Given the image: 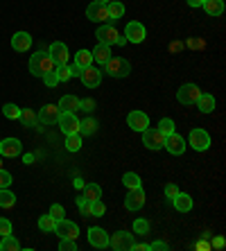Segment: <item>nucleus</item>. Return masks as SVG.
Here are the masks:
<instances>
[{
	"instance_id": "obj_8",
	"label": "nucleus",
	"mask_w": 226,
	"mask_h": 251,
	"mask_svg": "<svg viewBox=\"0 0 226 251\" xmlns=\"http://www.w3.org/2000/svg\"><path fill=\"white\" fill-rule=\"evenodd\" d=\"M190 147L197 152H206L210 147V134L206 129H192L190 131Z\"/></svg>"
},
{
	"instance_id": "obj_31",
	"label": "nucleus",
	"mask_w": 226,
	"mask_h": 251,
	"mask_svg": "<svg viewBox=\"0 0 226 251\" xmlns=\"http://www.w3.org/2000/svg\"><path fill=\"white\" fill-rule=\"evenodd\" d=\"M54 226H57V220H54L50 213L39 217V228L41 231H46V233H54Z\"/></svg>"
},
{
	"instance_id": "obj_37",
	"label": "nucleus",
	"mask_w": 226,
	"mask_h": 251,
	"mask_svg": "<svg viewBox=\"0 0 226 251\" xmlns=\"http://www.w3.org/2000/svg\"><path fill=\"white\" fill-rule=\"evenodd\" d=\"M2 116L9 118V120H18V118H21V109H18L16 104H12V102H7V104L2 106Z\"/></svg>"
},
{
	"instance_id": "obj_42",
	"label": "nucleus",
	"mask_w": 226,
	"mask_h": 251,
	"mask_svg": "<svg viewBox=\"0 0 226 251\" xmlns=\"http://www.w3.org/2000/svg\"><path fill=\"white\" fill-rule=\"evenodd\" d=\"M77 208H79V213H81L84 217H91V204H88L84 197L77 199Z\"/></svg>"
},
{
	"instance_id": "obj_17",
	"label": "nucleus",
	"mask_w": 226,
	"mask_h": 251,
	"mask_svg": "<svg viewBox=\"0 0 226 251\" xmlns=\"http://www.w3.org/2000/svg\"><path fill=\"white\" fill-rule=\"evenodd\" d=\"M127 125L133 129V131H145V129L150 127V118H147V113H143V111H131L127 116Z\"/></svg>"
},
{
	"instance_id": "obj_5",
	"label": "nucleus",
	"mask_w": 226,
	"mask_h": 251,
	"mask_svg": "<svg viewBox=\"0 0 226 251\" xmlns=\"http://www.w3.org/2000/svg\"><path fill=\"white\" fill-rule=\"evenodd\" d=\"M163 147L168 150L170 154H174V156H181V154L186 152V140H183V136H179L176 131H172V134L165 136V140H163Z\"/></svg>"
},
{
	"instance_id": "obj_44",
	"label": "nucleus",
	"mask_w": 226,
	"mask_h": 251,
	"mask_svg": "<svg viewBox=\"0 0 226 251\" xmlns=\"http://www.w3.org/2000/svg\"><path fill=\"white\" fill-rule=\"evenodd\" d=\"M12 175H9V172H7V170H2L0 168V188H9L12 186Z\"/></svg>"
},
{
	"instance_id": "obj_33",
	"label": "nucleus",
	"mask_w": 226,
	"mask_h": 251,
	"mask_svg": "<svg viewBox=\"0 0 226 251\" xmlns=\"http://www.w3.org/2000/svg\"><path fill=\"white\" fill-rule=\"evenodd\" d=\"M21 245H18V240L14 238L12 233L9 235H2V242H0V251H18Z\"/></svg>"
},
{
	"instance_id": "obj_12",
	"label": "nucleus",
	"mask_w": 226,
	"mask_h": 251,
	"mask_svg": "<svg viewBox=\"0 0 226 251\" xmlns=\"http://www.w3.org/2000/svg\"><path fill=\"white\" fill-rule=\"evenodd\" d=\"M88 242H91V247H95V249H106V247H109V233L100 226H91L88 228Z\"/></svg>"
},
{
	"instance_id": "obj_13",
	"label": "nucleus",
	"mask_w": 226,
	"mask_h": 251,
	"mask_svg": "<svg viewBox=\"0 0 226 251\" xmlns=\"http://www.w3.org/2000/svg\"><path fill=\"white\" fill-rule=\"evenodd\" d=\"M125 36H127L129 43H143L145 41V27L138 23V21H131V23H127V27H125Z\"/></svg>"
},
{
	"instance_id": "obj_29",
	"label": "nucleus",
	"mask_w": 226,
	"mask_h": 251,
	"mask_svg": "<svg viewBox=\"0 0 226 251\" xmlns=\"http://www.w3.org/2000/svg\"><path fill=\"white\" fill-rule=\"evenodd\" d=\"M98 131V120L95 118H84L79 120V136H93Z\"/></svg>"
},
{
	"instance_id": "obj_51",
	"label": "nucleus",
	"mask_w": 226,
	"mask_h": 251,
	"mask_svg": "<svg viewBox=\"0 0 226 251\" xmlns=\"http://www.w3.org/2000/svg\"><path fill=\"white\" fill-rule=\"evenodd\" d=\"M131 249H136V251H150V245H136V242H133Z\"/></svg>"
},
{
	"instance_id": "obj_27",
	"label": "nucleus",
	"mask_w": 226,
	"mask_h": 251,
	"mask_svg": "<svg viewBox=\"0 0 226 251\" xmlns=\"http://www.w3.org/2000/svg\"><path fill=\"white\" fill-rule=\"evenodd\" d=\"M106 9H109V23L113 25L118 21V18L125 16V5L122 2H118V0H111L109 5H106Z\"/></svg>"
},
{
	"instance_id": "obj_23",
	"label": "nucleus",
	"mask_w": 226,
	"mask_h": 251,
	"mask_svg": "<svg viewBox=\"0 0 226 251\" xmlns=\"http://www.w3.org/2000/svg\"><path fill=\"white\" fill-rule=\"evenodd\" d=\"M201 7L208 16H222L224 14V0H203Z\"/></svg>"
},
{
	"instance_id": "obj_49",
	"label": "nucleus",
	"mask_w": 226,
	"mask_h": 251,
	"mask_svg": "<svg viewBox=\"0 0 226 251\" xmlns=\"http://www.w3.org/2000/svg\"><path fill=\"white\" fill-rule=\"evenodd\" d=\"M158 249H163V251L170 249L168 242H161V240H156V242H151V245H150V251H158Z\"/></svg>"
},
{
	"instance_id": "obj_3",
	"label": "nucleus",
	"mask_w": 226,
	"mask_h": 251,
	"mask_svg": "<svg viewBox=\"0 0 226 251\" xmlns=\"http://www.w3.org/2000/svg\"><path fill=\"white\" fill-rule=\"evenodd\" d=\"M199 95H201V91H199L197 84H183V86L176 91V100H179V104H183V106L195 104L199 100Z\"/></svg>"
},
{
	"instance_id": "obj_30",
	"label": "nucleus",
	"mask_w": 226,
	"mask_h": 251,
	"mask_svg": "<svg viewBox=\"0 0 226 251\" xmlns=\"http://www.w3.org/2000/svg\"><path fill=\"white\" fill-rule=\"evenodd\" d=\"M16 204V195L7 188H0V208H14Z\"/></svg>"
},
{
	"instance_id": "obj_4",
	"label": "nucleus",
	"mask_w": 226,
	"mask_h": 251,
	"mask_svg": "<svg viewBox=\"0 0 226 251\" xmlns=\"http://www.w3.org/2000/svg\"><path fill=\"white\" fill-rule=\"evenodd\" d=\"M86 16L88 21H93V23H109V9H106V2L102 0H93L91 5L86 7Z\"/></svg>"
},
{
	"instance_id": "obj_9",
	"label": "nucleus",
	"mask_w": 226,
	"mask_h": 251,
	"mask_svg": "<svg viewBox=\"0 0 226 251\" xmlns=\"http://www.w3.org/2000/svg\"><path fill=\"white\" fill-rule=\"evenodd\" d=\"M54 233H57L59 238L77 240V235H79V226H77L75 222H68L66 217H61V220H57V226H54Z\"/></svg>"
},
{
	"instance_id": "obj_20",
	"label": "nucleus",
	"mask_w": 226,
	"mask_h": 251,
	"mask_svg": "<svg viewBox=\"0 0 226 251\" xmlns=\"http://www.w3.org/2000/svg\"><path fill=\"white\" fill-rule=\"evenodd\" d=\"M12 48L16 52H27L29 48H32V36L27 32H16L12 36Z\"/></svg>"
},
{
	"instance_id": "obj_21",
	"label": "nucleus",
	"mask_w": 226,
	"mask_h": 251,
	"mask_svg": "<svg viewBox=\"0 0 226 251\" xmlns=\"http://www.w3.org/2000/svg\"><path fill=\"white\" fill-rule=\"evenodd\" d=\"M57 106L61 113H75V111H79V98H75V95H64V98L59 100Z\"/></svg>"
},
{
	"instance_id": "obj_40",
	"label": "nucleus",
	"mask_w": 226,
	"mask_h": 251,
	"mask_svg": "<svg viewBox=\"0 0 226 251\" xmlns=\"http://www.w3.org/2000/svg\"><path fill=\"white\" fill-rule=\"evenodd\" d=\"M158 129H161L163 136L172 134V131H174V120H172V118H163L161 123H158Z\"/></svg>"
},
{
	"instance_id": "obj_35",
	"label": "nucleus",
	"mask_w": 226,
	"mask_h": 251,
	"mask_svg": "<svg viewBox=\"0 0 226 251\" xmlns=\"http://www.w3.org/2000/svg\"><path fill=\"white\" fill-rule=\"evenodd\" d=\"M122 183H125L129 190H133V188H143V183H140V176L136 175V172H127V175L122 176Z\"/></svg>"
},
{
	"instance_id": "obj_18",
	"label": "nucleus",
	"mask_w": 226,
	"mask_h": 251,
	"mask_svg": "<svg viewBox=\"0 0 226 251\" xmlns=\"http://www.w3.org/2000/svg\"><path fill=\"white\" fill-rule=\"evenodd\" d=\"M68 46L61 41H54L52 46H50V57L54 59V64L61 66V64H68Z\"/></svg>"
},
{
	"instance_id": "obj_53",
	"label": "nucleus",
	"mask_w": 226,
	"mask_h": 251,
	"mask_svg": "<svg viewBox=\"0 0 226 251\" xmlns=\"http://www.w3.org/2000/svg\"><path fill=\"white\" fill-rule=\"evenodd\" d=\"M201 2L203 0H188V5L190 7H201Z\"/></svg>"
},
{
	"instance_id": "obj_15",
	"label": "nucleus",
	"mask_w": 226,
	"mask_h": 251,
	"mask_svg": "<svg viewBox=\"0 0 226 251\" xmlns=\"http://www.w3.org/2000/svg\"><path fill=\"white\" fill-rule=\"evenodd\" d=\"M23 152V145L18 138H5L0 140V156H7V158H14L18 154Z\"/></svg>"
},
{
	"instance_id": "obj_2",
	"label": "nucleus",
	"mask_w": 226,
	"mask_h": 251,
	"mask_svg": "<svg viewBox=\"0 0 226 251\" xmlns=\"http://www.w3.org/2000/svg\"><path fill=\"white\" fill-rule=\"evenodd\" d=\"M104 73L109 77H116V79H120V77H127L129 73H131V64H129L127 59H122V57H111L109 61H106L104 66Z\"/></svg>"
},
{
	"instance_id": "obj_32",
	"label": "nucleus",
	"mask_w": 226,
	"mask_h": 251,
	"mask_svg": "<svg viewBox=\"0 0 226 251\" xmlns=\"http://www.w3.org/2000/svg\"><path fill=\"white\" fill-rule=\"evenodd\" d=\"M18 120L23 123V127L29 129V127H34L39 118H36V113L32 111V109H21V118H18Z\"/></svg>"
},
{
	"instance_id": "obj_22",
	"label": "nucleus",
	"mask_w": 226,
	"mask_h": 251,
	"mask_svg": "<svg viewBox=\"0 0 226 251\" xmlns=\"http://www.w3.org/2000/svg\"><path fill=\"white\" fill-rule=\"evenodd\" d=\"M172 206L179 210V213H188V210H192V197L186 193H176L172 197Z\"/></svg>"
},
{
	"instance_id": "obj_26",
	"label": "nucleus",
	"mask_w": 226,
	"mask_h": 251,
	"mask_svg": "<svg viewBox=\"0 0 226 251\" xmlns=\"http://www.w3.org/2000/svg\"><path fill=\"white\" fill-rule=\"evenodd\" d=\"M81 190H84V195H81V197L86 199L88 204H91V201H98V199H102V188H100L98 183H86V186L81 188Z\"/></svg>"
},
{
	"instance_id": "obj_16",
	"label": "nucleus",
	"mask_w": 226,
	"mask_h": 251,
	"mask_svg": "<svg viewBox=\"0 0 226 251\" xmlns=\"http://www.w3.org/2000/svg\"><path fill=\"white\" fill-rule=\"evenodd\" d=\"M145 206V193H143V188H133L129 190L127 199H125V208L127 210H140Z\"/></svg>"
},
{
	"instance_id": "obj_6",
	"label": "nucleus",
	"mask_w": 226,
	"mask_h": 251,
	"mask_svg": "<svg viewBox=\"0 0 226 251\" xmlns=\"http://www.w3.org/2000/svg\"><path fill=\"white\" fill-rule=\"evenodd\" d=\"M133 245V233L129 231H116L113 235H109V247H113L116 251H127Z\"/></svg>"
},
{
	"instance_id": "obj_52",
	"label": "nucleus",
	"mask_w": 226,
	"mask_h": 251,
	"mask_svg": "<svg viewBox=\"0 0 226 251\" xmlns=\"http://www.w3.org/2000/svg\"><path fill=\"white\" fill-rule=\"evenodd\" d=\"M23 163H27V165L34 163V154H25V156H23Z\"/></svg>"
},
{
	"instance_id": "obj_7",
	"label": "nucleus",
	"mask_w": 226,
	"mask_h": 251,
	"mask_svg": "<svg viewBox=\"0 0 226 251\" xmlns=\"http://www.w3.org/2000/svg\"><path fill=\"white\" fill-rule=\"evenodd\" d=\"M95 39H98L100 43H104V46H118V39H120V32H118L116 27L111 23L102 25V27H98V32H95Z\"/></svg>"
},
{
	"instance_id": "obj_19",
	"label": "nucleus",
	"mask_w": 226,
	"mask_h": 251,
	"mask_svg": "<svg viewBox=\"0 0 226 251\" xmlns=\"http://www.w3.org/2000/svg\"><path fill=\"white\" fill-rule=\"evenodd\" d=\"M59 113H61V111H59L57 104H46L39 111V116H36V118H39V123H43V125H52V123H57V120H59Z\"/></svg>"
},
{
	"instance_id": "obj_54",
	"label": "nucleus",
	"mask_w": 226,
	"mask_h": 251,
	"mask_svg": "<svg viewBox=\"0 0 226 251\" xmlns=\"http://www.w3.org/2000/svg\"><path fill=\"white\" fill-rule=\"evenodd\" d=\"M84 186H86V183L81 181V179H75V188H79V190H81V188H84Z\"/></svg>"
},
{
	"instance_id": "obj_45",
	"label": "nucleus",
	"mask_w": 226,
	"mask_h": 251,
	"mask_svg": "<svg viewBox=\"0 0 226 251\" xmlns=\"http://www.w3.org/2000/svg\"><path fill=\"white\" fill-rule=\"evenodd\" d=\"M50 215L54 217V220H61V217H66V210L61 204H52L50 206Z\"/></svg>"
},
{
	"instance_id": "obj_47",
	"label": "nucleus",
	"mask_w": 226,
	"mask_h": 251,
	"mask_svg": "<svg viewBox=\"0 0 226 251\" xmlns=\"http://www.w3.org/2000/svg\"><path fill=\"white\" fill-rule=\"evenodd\" d=\"M79 109H81V111H93V109H95V100H91V98L79 100Z\"/></svg>"
},
{
	"instance_id": "obj_50",
	"label": "nucleus",
	"mask_w": 226,
	"mask_h": 251,
	"mask_svg": "<svg viewBox=\"0 0 226 251\" xmlns=\"http://www.w3.org/2000/svg\"><path fill=\"white\" fill-rule=\"evenodd\" d=\"M224 245H226V240L222 238V235H217V238H213V247H215V249H224Z\"/></svg>"
},
{
	"instance_id": "obj_55",
	"label": "nucleus",
	"mask_w": 226,
	"mask_h": 251,
	"mask_svg": "<svg viewBox=\"0 0 226 251\" xmlns=\"http://www.w3.org/2000/svg\"><path fill=\"white\" fill-rule=\"evenodd\" d=\"M0 168H2V156H0Z\"/></svg>"
},
{
	"instance_id": "obj_10",
	"label": "nucleus",
	"mask_w": 226,
	"mask_h": 251,
	"mask_svg": "<svg viewBox=\"0 0 226 251\" xmlns=\"http://www.w3.org/2000/svg\"><path fill=\"white\" fill-rule=\"evenodd\" d=\"M59 129L64 131L66 136L68 134H79V118L75 113H59Z\"/></svg>"
},
{
	"instance_id": "obj_34",
	"label": "nucleus",
	"mask_w": 226,
	"mask_h": 251,
	"mask_svg": "<svg viewBox=\"0 0 226 251\" xmlns=\"http://www.w3.org/2000/svg\"><path fill=\"white\" fill-rule=\"evenodd\" d=\"M66 150H68V152H79L81 150V136L79 134H68L66 136Z\"/></svg>"
},
{
	"instance_id": "obj_11",
	"label": "nucleus",
	"mask_w": 226,
	"mask_h": 251,
	"mask_svg": "<svg viewBox=\"0 0 226 251\" xmlns=\"http://www.w3.org/2000/svg\"><path fill=\"white\" fill-rule=\"evenodd\" d=\"M79 79H81V84H84L86 88H98L100 82H102V70L88 66V68L79 70Z\"/></svg>"
},
{
	"instance_id": "obj_36",
	"label": "nucleus",
	"mask_w": 226,
	"mask_h": 251,
	"mask_svg": "<svg viewBox=\"0 0 226 251\" xmlns=\"http://www.w3.org/2000/svg\"><path fill=\"white\" fill-rule=\"evenodd\" d=\"M57 79L59 82H68L70 77H73V66H68V64H61V66H57Z\"/></svg>"
},
{
	"instance_id": "obj_46",
	"label": "nucleus",
	"mask_w": 226,
	"mask_h": 251,
	"mask_svg": "<svg viewBox=\"0 0 226 251\" xmlns=\"http://www.w3.org/2000/svg\"><path fill=\"white\" fill-rule=\"evenodd\" d=\"M14 228H12V222L7 217H0V235H9Z\"/></svg>"
},
{
	"instance_id": "obj_28",
	"label": "nucleus",
	"mask_w": 226,
	"mask_h": 251,
	"mask_svg": "<svg viewBox=\"0 0 226 251\" xmlns=\"http://www.w3.org/2000/svg\"><path fill=\"white\" fill-rule=\"evenodd\" d=\"M75 66L79 70L93 66V52H91V50H79V52L75 54Z\"/></svg>"
},
{
	"instance_id": "obj_24",
	"label": "nucleus",
	"mask_w": 226,
	"mask_h": 251,
	"mask_svg": "<svg viewBox=\"0 0 226 251\" xmlns=\"http://www.w3.org/2000/svg\"><path fill=\"white\" fill-rule=\"evenodd\" d=\"M111 57H113V54H111V46H104V43H98V48L93 50V61H98L100 66H104Z\"/></svg>"
},
{
	"instance_id": "obj_43",
	"label": "nucleus",
	"mask_w": 226,
	"mask_h": 251,
	"mask_svg": "<svg viewBox=\"0 0 226 251\" xmlns=\"http://www.w3.org/2000/svg\"><path fill=\"white\" fill-rule=\"evenodd\" d=\"M57 70V68H54ZM54 70H50V73H46V75H43V82H46V86H57L59 84V79H57V73H54Z\"/></svg>"
},
{
	"instance_id": "obj_38",
	"label": "nucleus",
	"mask_w": 226,
	"mask_h": 251,
	"mask_svg": "<svg viewBox=\"0 0 226 251\" xmlns=\"http://www.w3.org/2000/svg\"><path fill=\"white\" fill-rule=\"evenodd\" d=\"M133 233L147 235L150 233V222H147V220H136V222H133Z\"/></svg>"
},
{
	"instance_id": "obj_56",
	"label": "nucleus",
	"mask_w": 226,
	"mask_h": 251,
	"mask_svg": "<svg viewBox=\"0 0 226 251\" xmlns=\"http://www.w3.org/2000/svg\"><path fill=\"white\" fill-rule=\"evenodd\" d=\"M0 140H2V138H0Z\"/></svg>"
},
{
	"instance_id": "obj_25",
	"label": "nucleus",
	"mask_w": 226,
	"mask_h": 251,
	"mask_svg": "<svg viewBox=\"0 0 226 251\" xmlns=\"http://www.w3.org/2000/svg\"><path fill=\"white\" fill-rule=\"evenodd\" d=\"M195 104H197V109H199L201 113H213V111H215V98H213L210 93H201Z\"/></svg>"
},
{
	"instance_id": "obj_1",
	"label": "nucleus",
	"mask_w": 226,
	"mask_h": 251,
	"mask_svg": "<svg viewBox=\"0 0 226 251\" xmlns=\"http://www.w3.org/2000/svg\"><path fill=\"white\" fill-rule=\"evenodd\" d=\"M54 68H57V64L50 57V52H34L32 59H29V73L34 77H43L46 73H50Z\"/></svg>"
},
{
	"instance_id": "obj_14",
	"label": "nucleus",
	"mask_w": 226,
	"mask_h": 251,
	"mask_svg": "<svg viewBox=\"0 0 226 251\" xmlns=\"http://www.w3.org/2000/svg\"><path fill=\"white\" fill-rule=\"evenodd\" d=\"M163 140H165V136L161 134V129H150L147 127L145 131H143V143H145L147 150H161Z\"/></svg>"
},
{
	"instance_id": "obj_39",
	"label": "nucleus",
	"mask_w": 226,
	"mask_h": 251,
	"mask_svg": "<svg viewBox=\"0 0 226 251\" xmlns=\"http://www.w3.org/2000/svg\"><path fill=\"white\" fill-rule=\"evenodd\" d=\"M104 201L98 199V201H91V217H102L104 215Z\"/></svg>"
},
{
	"instance_id": "obj_48",
	"label": "nucleus",
	"mask_w": 226,
	"mask_h": 251,
	"mask_svg": "<svg viewBox=\"0 0 226 251\" xmlns=\"http://www.w3.org/2000/svg\"><path fill=\"white\" fill-rule=\"evenodd\" d=\"M163 193H165V197L172 199L174 195L179 193V188H176V183H165V188H163Z\"/></svg>"
},
{
	"instance_id": "obj_41",
	"label": "nucleus",
	"mask_w": 226,
	"mask_h": 251,
	"mask_svg": "<svg viewBox=\"0 0 226 251\" xmlns=\"http://www.w3.org/2000/svg\"><path fill=\"white\" fill-rule=\"evenodd\" d=\"M59 249L61 251H77L79 247H77L75 240H68V238H61V242H59Z\"/></svg>"
}]
</instances>
